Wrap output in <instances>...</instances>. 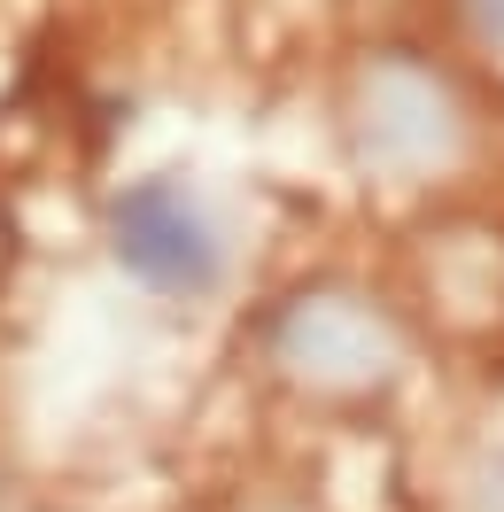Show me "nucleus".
Masks as SVG:
<instances>
[{"label":"nucleus","mask_w":504,"mask_h":512,"mask_svg":"<svg viewBox=\"0 0 504 512\" xmlns=\"http://www.w3.org/2000/svg\"><path fill=\"white\" fill-rule=\"evenodd\" d=\"M109 249L132 280H148L163 295H202L218 280V233L202 218V202L171 179H140L117 194L109 210Z\"/></svg>","instance_id":"f257e3e1"},{"label":"nucleus","mask_w":504,"mask_h":512,"mask_svg":"<svg viewBox=\"0 0 504 512\" xmlns=\"http://www.w3.org/2000/svg\"><path fill=\"white\" fill-rule=\"evenodd\" d=\"M481 512H504V458H497V474H489V489H481Z\"/></svg>","instance_id":"f03ea898"},{"label":"nucleus","mask_w":504,"mask_h":512,"mask_svg":"<svg viewBox=\"0 0 504 512\" xmlns=\"http://www.w3.org/2000/svg\"><path fill=\"white\" fill-rule=\"evenodd\" d=\"M481 16H489V24L504 32V0H481Z\"/></svg>","instance_id":"7ed1b4c3"}]
</instances>
